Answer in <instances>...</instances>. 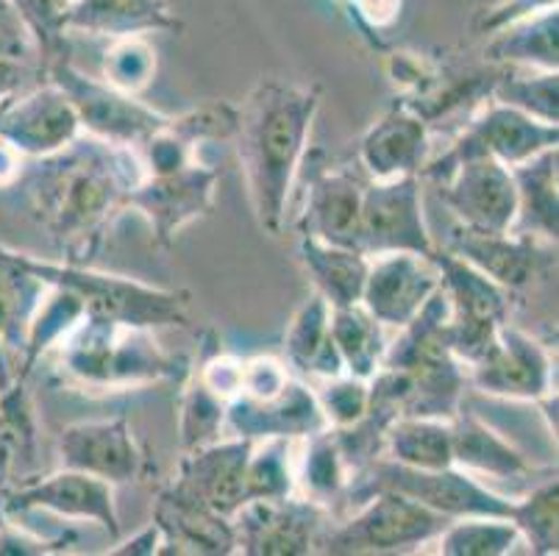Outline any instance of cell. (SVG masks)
<instances>
[{"instance_id":"obj_24","label":"cell","mask_w":559,"mask_h":556,"mask_svg":"<svg viewBox=\"0 0 559 556\" xmlns=\"http://www.w3.org/2000/svg\"><path fill=\"white\" fill-rule=\"evenodd\" d=\"M362 190L350 170H318L309 178L307 203L301 214V234L343 245L359 251V217H362ZM362 253V251H359Z\"/></svg>"},{"instance_id":"obj_31","label":"cell","mask_w":559,"mask_h":556,"mask_svg":"<svg viewBox=\"0 0 559 556\" xmlns=\"http://www.w3.org/2000/svg\"><path fill=\"white\" fill-rule=\"evenodd\" d=\"M48 289L50 284L23 262V253L0 248V351H23L25 331Z\"/></svg>"},{"instance_id":"obj_17","label":"cell","mask_w":559,"mask_h":556,"mask_svg":"<svg viewBox=\"0 0 559 556\" xmlns=\"http://www.w3.org/2000/svg\"><path fill=\"white\" fill-rule=\"evenodd\" d=\"M0 137L25 159H45L81 137L73 104L53 81L17 92L0 111Z\"/></svg>"},{"instance_id":"obj_32","label":"cell","mask_w":559,"mask_h":556,"mask_svg":"<svg viewBox=\"0 0 559 556\" xmlns=\"http://www.w3.org/2000/svg\"><path fill=\"white\" fill-rule=\"evenodd\" d=\"M384 459L399 465L420 468V471H440L454 465L451 451V421L443 417L399 415L384 428Z\"/></svg>"},{"instance_id":"obj_3","label":"cell","mask_w":559,"mask_h":556,"mask_svg":"<svg viewBox=\"0 0 559 556\" xmlns=\"http://www.w3.org/2000/svg\"><path fill=\"white\" fill-rule=\"evenodd\" d=\"M59 370L86 390H131L179 376V359L167 354L151 329L84 318L53 345Z\"/></svg>"},{"instance_id":"obj_22","label":"cell","mask_w":559,"mask_h":556,"mask_svg":"<svg viewBox=\"0 0 559 556\" xmlns=\"http://www.w3.org/2000/svg\"><path fill=\"white\" fill-rule=\"evenodd\" d=\"M429 122L399 104L365 131L359 142V165L368 173L370 181L420 176L429 162Z\"/></svg>"},{"instance_id":"obj_7","label":"cell","mask_w":559,"mask_h":556,"mask_svg":"<svg viewBox=\"0 0 559 556\" xmlns=\"http://www.w3.org/2000/svg\"><path fill=\"white\" fill-rule=\"evenodd\" d=\"M48 81H53L73 104L81 122V134L104 140L109 145L134 147L136 151L170 117L136 100V95L115 90L104 79L81 73L64 59H56L53 64H48Z\"/></svg>"},{"instance_id":"obj_14","label":"cell","mask_w":559,"mask_h":556,"mask_svg":"<svg viewBox=\"0 0 559 556\" xmlns=\"http://www.w3.org/2000/svg\"><path fill=\"white\" fill-rule=\"evenodd\" d=\"M23 512H50L64 520H90L111 540L120 537V514L115 507V484L90 473L59 468L50 476L3 493L0 514L12 518Z\"/></svg>"},{"instance_id":"obj_34","label":"cell","mask_w":559,"mask_h":556,"mask_svg":"<svg viewBox=\"0 0 559 556\" xmlns=\"http://www.w3.org/2000/svg\"><path fill=\"white\" fill-rule=\"evenodd\" d=\"M329 329H332V340L337 345L345 374L365 381L373 379L384 359V351H388L384 331H381L384 326L362 304H354L332 309Z\"/></svg>"},{"instance_id":"obj_28","label":"cell","mask_w":559,"mask_h":556,"mask_svg":"<svg viewBox=\"0 0 559 556\" xmlns=\"http://www.w3.org/2000/svg\"><path fill=\"white\" fill-rule=\"evenodd\" d=\"M298 257H301L304 268H307L309 279H312L314 293L323 295L332 309H343V306H354L362 300L370 264L365 253L301 234V239H298Z\"/></svg>"},{"instance_id":"obj_10","label":"cell","mask_w":559,"mask_h":556,"mask_svg":"<svg viewBox=\"0 0 559 556\" xmlns=\"http://www.w3.org/2000/svg\"><path fill=\"white\" fill-rule=\"evenodd\" d=\"M217 181L221 173L215 167L192 159L176 170L142 176V181L126 198V209L140 212L148 221L156 242L170 248L181 228L212 212Z\"/></svg>"},{"instance_id":"obj_12","label":"cell","mask_w":559,"mask_h":556,"mask_svg":"<svg viewBox=\"0 0 559 556\" xmlns=\"http://www.w3.org/2000/svg\"><path fill=\"white\" fill-rule=\"evenodd\" d=\"M359 251L365 257H379V253L393 251H435L429 226H426L418 176L365 184L362 217H359Z\"/></svg>"},{"instance_id":"obj_23","label":"cell","mask_w":559,"mask_h":556,"mask_svg":"<svg viewBox=\"0 0 559 556\" xmlns=\"http://www.w3.org/2000/svg\"><path fill=\"white\" fill-rule=\"evenodd\" d=\"M540 245L543 239L532 237V234H490L456 226L443 251H449L451 257L462 259V262L479 270V273H485L490 282L504 287L507 293H515V289L528 287L537 270H540Z\"/></svg>"},{"instance_id":"obj_20","label":"cell","mask_w":559,"mask_h":556,"mask_svg":"<svg viewBox=\"0 0 559 556\" xmlns=\"http://www.w3.org/2000/svg\"><path fill=\"white\" fill-rule=\"evenodd\" d=\"M154 523L162 532L156 556H228L237 554L231 518L217 514L179 484L162 489L154 509Z\"/></svg>"},{"instance_id":"obj_42","label":"cell","mask_w":559,"mask_h":556,"mask_svg":"<svg viewBox=\"0 0 559 556\" xmlns=\"http://www.w3.org/2000/svg\"><path fill=\"white\" fill-rule=\"evenodd\" d=\"M312 390L320 410L326 415L329 428L354 426L362 421L370 406V385L348 374L334 376V379H318Z\"/></svg>"},{"instance_id":"obj_2","label":"cell","mask_w":559,"mask_h":556,"mask_svg":"<svg viewBox=\"0 0 559 556\" xmlns=\"http://www.w3.org/2000/svg\"><path fill=\"white\" fill-rule=\"evenodd\" d=\"M320 109L318 86L284 84L267 79L248 95L240 109V162L248 198L259 228L278 237L307 140Z\"/></svg>"},{"instance_id":"obj_51","label":"cell","mask_w":559,"mask_h":556,"mask_svg":"<svg viewBox=\"0 0 559 556\" xmlns=\"http://www.w3.org/2000/svg\"><path fill=\"white\" fill-rule=\"evenodd\" d=\"M25 162L28 159H25L23 153L14 151V147L0 137V187H9V184L20 181Z\"/></svg>"},{"instance_id":"obj_30","label":"cell","mask_w":559,"mask_h":556,"mask_svg":"<svg viewBox=\"0 0 559 556\" xmlns=\"http://www.w3.org/2000/svg\"><path fill=\"white\" fill-rule=\"evenodd\" d=\"M490 61L504 68L557 70L559 68V12L557 7L515 20L492 34L485 48Z\"/></svg>"},{"instance_id":"obj_11","label":"cell","mask_w":559,"mask_h":556,"mask_svg":"<svg viewBox=\"0 0 559 556\" xmlns=\"http://www.w3.org/2000/svg\"><path fill=\"white\" fill-rule=\"evenodd\" d=\"M237 554L301 556L318 551L326 509L298 493L287 498H253L231 514Z\"/></svg>"},{"instance_id":"obj_4","label":"cell","mask_w":559,"mask_h":556,"mask_svg":"<svg viewBox=\"0 0 559 556\" xmlns=\"http://www.w3.org/2000/svg\"><path fill=\"white\" fill-rule=\"evenodd\" d=\"M23 262L45 284L73 293L90 318L117 320L151 331L162 326H187L190 320V295L181 289L151 287L126 275L100 273L93 264L48 262L32 253H23Z\"/></svg>"},{"instance_id":"obj_18","label":"cell","mask_w":559,"mask_h":556,"mask_svg":"<svg viewBox=\"0 0 559 556\" xmlns=\"http://www.w3.org/2000/svg\"><path fill=\"white\" fill-rule=\"evenodd\" d=\"M329 423L312 387L289 379L278 395L267 401L237 395L226 404V437L242 440H304L326 431Z\"/></svg>"},{"instance_id":"obj_13","label":"cell","mask_w":559,"mask_h":556,"mask_svg":"<svg viewBox=\"0 0 559 556\" xmlns=\"http://www.w3.org/2000/svg\"><path fill=\"white\" fill-rule=\"evenodd\" d=\"M465 374L476 390L507 401L540 404L551 395V356L535 336L510 326V320L496 331L479 359L465 367Z\"/></svg>"},{"instance_id":"obj_27","label":"cell","mask_w":559,"mask_h":556,"mask_svg":"<svg viewBox=\"0 0 559 556\" xmlns=\"http://www.w3.org/2000/svg\"><path fill=\"white\" fill-rule=\"evenodd\" d=\"M557 145L535 153L532 159L510 167L518 190V217L512 232L532 234L543 242H557L559 198H557Z\"/></svg>"},{"instance_id":"obj_9","label":"cell","mask_w":559,"mask_h":556,"mask_svg":"<svg viewBox=\"0 0 559 556\" xmlns=\"http://www.w3.org/2000/svg\"><path fill=\"white\" fill-rule=\"evenodd\" d=\"M431 259L440 268V289L449 300V345L467 367L479 359L496 331L510 318V293L449 251L435 248Z\"/></svg>"},{"instance_id":"obj_25","label":"cell","mask_w":559,"mask_h":556,"mask_svg":"<svg viewBox=\"0 0 559 556\" xmlns=\"http://www.w3.org/2000/svg\"><path fill=\"white\" fill-rule=\"evenodd\" d=\"M181 23L167 0H73L64 31L90 37H131L148 31H179Z\"/></svg>"},{"instance_id":"obj_37","label":"cell","mask_w":559,"mask_h":556,"mask_svg":"<svg viewBox=\"0 0 559 556\" xmlns=\"http://www.w3.org/2000/svg\"><path fill=\"white\" fill-rule=\"evenodd\" d=\"M510 520L521 540H526L528 554L551 556L559 551V484L557 476L537 484L526 498L512 501Z\"/></svg>"},{"instance_id":"obj_47","label":"cell","mask_w":559,"mask_h":556,"mask_svg":"<svg viewBox=\"0 0 559 556\" xmlns=\"http://www.w3.org/2000/svg\"><path fill=\"white\" fill-rule=\"evenodd\" d=\"M551 7H557V0H501V3L487 9V12L476 20V31H481V34H496V31L515 23V20L528 17V14L543 12V9Z\"/></svg>"},{"instance_id":"obj_16","label":"cell","mask_w":559,"mask_h":556,"mask_svg":"<svg viewBox=\"0 0 559 556\" xmlns=\"http://www.w3.org/2000/svg\"><path fill=\"white\" fill-rule=\"evenodd\" d=\"M368 259V279L359 304L384 329H401L409 323L440 289V268L431 253L393 251Z\"/></svg>"},{"instance_id":"obj_38","label":"cell","mask_w":559,"mask_h":556,"mask_svg":"<svg viewBox=\"0 0 559 556\" xmlns=\"http://www.w3.org/2000/svg\"><path fill=\"white\" fill-rule=\"evenodd\" d=\"M296 442L259 440L248 459V501L287 498L296 493Z\"/></svg>"},{"instance_id":"obj_36","label":"cell","mask_w":559,"mask_h":556,"mask_svg":"<svg viewBox=\"0 0 559 556\" xmlns=\"http://www.w3.org/2000/svg\"><path fill=\"white\" fill-rule=\"evenodd\" d=\"M435 543L437 554L445 556H504L521 543V534L510 518L467 514L451 520Z\"/></svg>"},{"instance_id":"obj_6","label":"cell","mask_w":559,"mask_h":556,"mask_svg":"<svg viewBox=\"0 0 559 556\" xmlns=\"http://www.w3.org/2000/svg\"><path fill=\"white\" fill-rule=\"evenodd\" d=\"M376 489H395L401 496H409L424 507L445 514L449 520L467 518V514H487V518H510L512 501L498 496L479 478L465 473L462 468H440V471H420L406 468L393 459L379 457L370 462L362 476V487L350 489V496H370Z\"/></svg>"},{"instance_id":"obj_35","label":"cell","mask_w":559,"mask_h":556,"mask_svg":"<svg viewBox=\"0 0 559 556\" xmlns=\"http://www.w3.org/2000/svg\"><path fill=\"white\" fill-rule=\"evenodd\" d=\"M490 98L515 106L543 122H559V75L557 70L504 68L492 79Z\"/></svg>"},{"instance_id":"obj_21","label":"cell","mask_w":559,"mask_h":556,"mask_svg":"<svg viewBox=\"0 0 559 556\" xmlns=\"http://www.w3.org/2000/svg\"><path fill=\"white\" fill-rule=\"evenodd\" d=\"M251 440L242 437H221L212 446L185 453L179 465V484L190 496L203 501L217 514L231 518L242 504H248V459H251Z\"/></svg>"},{"instance_id":"obj_15","label":"cell","mask_w":559,"mask_h":556,"mask_svg":"<svg viewBox=\"0 0 559 556\" xmlns=\"http://www.w3.org/2000/svg\"><path fill=\"white\" fill-rule=\"evenodd\" d=\"M440 198L460 226L474 232H512L518 217V190L512 170L487 156L462 159L440 178Z\"/></svg>"},{"instance_id":"obj_33","label":"cell","mask_w":559,"mask_h":556,"mask_svg":"<svg viewBox=\"0 0 559 556\" xmlns=\"http://www.w3.org/2000/svg\"><path fill=\"white\" fill-rule=\"evenodd\" d=\"M350 484L348 462L332 428L296 442V493L318 507H332Z\"/></svg>"},{"instance_id":"obj_5","label":"cell","mask_w":559,"mask_h":556,"mask_svg":"<svg viewBox=\"0 0 559 556\" xmlns=\"http://www.w3.org/2000/svg\"><path fill=\"white\" fill-rule=\"evenodd\" d=\"M451 520L395 489H376L340 527L323 529L314 554H393L435 543Z\"/></svg>"},{"instance_id":"obj_41","label":"cell","mask_w":559,"mask_h":556,"mask_svg":"<svg viewBox=\"0 0 559 556\" xmlns=\"http://www.w3.org/2000/svg\"><path fill=\"white\" fill-rule=\"evenodd\" d=\"M12 7L23 17L25 28L32 31L39 59L45 56L48 64L62 59L64 37H68L64 20H68L73 0H12Z\"/></svg>"},{"instance_id":"obj_49","label":"cell","mask_w":559,"mask_h":556,"mask_svg":"<svg viewBox=\"0 0 559 556\" xmlns=\"http://www.w3.org/2000/svg\"><path fill=\"white\" fill-rule=\"evenodd\" d=\"M34 68L28 61L0 59V100L14 98L17 92L25 90V81L32 79Z\"/></svg>"},{"instance_id":"obj_52","label":"cell","mask_w":559,"mask_h":556,"mask_svg":"<svg viewBox=\"0 0 559 556\" xmlns=\"http://www.w3.org/2000/svg\"><path fill=\"white\" fill-rule=\"evenodd\" d=\"M9 100V98H7ZM7 100H0V111H3V106H7Z\"/></svg>"},{"instance_id":"obj_43","label":"cell","mask_w":559,"mask_h":556,"mask_svg":"<svg viewBox=\"0 0 559 556\" xmlns=\"http://www.w3.org/2000/svg\"><path fill=\"white\" fill-rule=\"evenodd\" d=\"M170 129L185 137L192 147H201L206 142L234 140L240 129V109L226 100H210L195 109L185 111L179 117H170Z\"/></svg>"},{"instance_id":"obj_29","label":"cell","mask_w":559,"mask_h":556,"mask_svg":"<svg viewBox=\"0 0 559 556\" xmlns=\"http://www.w3.org/2000/svg\"><path fill=\"white\" fill-rule=\"evenodd\" d=\"M332 306L326 298L318 293L309 295L301 304L293 320L287 326V336H284V348H287V362L298 367L309 379H334L343 376L345 367L337 354V345L332 340Z\"/></svg>"},{"instance_id":"obj_40","label":"cell","mask_w":559,"mask_h":556,"mask_svg":"<svg viewBox=\"0 0 559 556\" xmlns=\"http://www.w3.org/2000/svg\"><path fill=\"white\" fill-rule=\"evenodd\" d=\"M156 75V50L142 34L131 37H115L104 50L100 79L115 90L140 95Z\"/></svg>"},{"instance_id":"obj_19","label":"cell","mask_w":559,"mask_h":556,"mask_svg":"<svg viewBox=\"0 0 559 556\" xmlns=\"http://www.w3.org/2000/svg\"><path fill=\"white\" fill-rule=\"evenodd\" d=\"M62 468L90 473L109 484H129L145 473V453L126 417L70 423L59 437Z\"/></svg>"},{"instance_id":"obj_50","label":"cell","mask_w":559,"mask_h":556,"mask_svg":"<svg viewBox=\"0 0 559 556\" xmlns=\"http://www.w3.org/2000/svg\"><path fill=\"white\" fill-rule=\"evenodd\" d=\"M159 545H162V532L156 523H148V527L136 532L134 537L126 540L123 545H117L111 548L109 554L115 556H156L159 554Z\"/></svg>"},{"instance_id":"obj_45","label":"cell","mask_w":559,"mask_h":556,"mask_svg":"<svg viewBox=\"0 0 559 556\" xmlns=\"http://www.w3.org/2000/svg\"><path fill=\"white\" fill-rule=\"evenodd\" d=\"M0 59L28 61V64L32 59H39L32 31L25 28L12 0H0Z\"/></svg>"},{"instance_id":"obj_48","label":"cell","mask_w":559,"mask_h":556,"mask_svg":"<svg viewBox=\"0 0 559 556\" xmlns=\"http://www.w3.org/2000/svg\"><path fill=\"white\" fill-rule=\"evenodd\" d=\"M348 3L370 28H388L399 20L404 0H348Z\"/></svg>"},{"instance_id":"obj_39","label":"cell","mask_w":559,"mask_h":556,"mask_svg":"<svg viewBox=\"0 0 559 556\" xmlns=\"http://www.w3.org/2000/svg\"><path fill=\"white\" fill-rule=\"evenodd\" d=\"M226 431V401L217 398L198 376L187 385L179 410L181 451L190 453L217 442Z\"/></svg>"},{"instance_id":"obj_44","label":"cell","mask_w":559,"mask_h":556,"mask_svg":"<svg viewBox=\"0 0 559 556\" xmlns=\"http://www.w3.org/2000/svg\"><path fill=\"white\" fill-rule=\"evenodd\" d=\"M289 379L293 376H289L284 362L273 359V356H253V359H246V365H242L240 395L253 398V401H267V398L278 395Z\"/></svg>"},{"instance_id":"obj_26","label":"cell","mask_w":559,"mask_h":556,"mask_svg":"<svg viewBox=\"0 0 559 556\" xmlns=\"http://www.w3.org/2000/svg\"><path fill=\"white\" fill-rule=\"evenodd\" d=\"M451 451L454 465L476 478H523L532 473L528 459L512 442L462 406L451 417Z\"/></svg>"},{"instance_id":"obj_8","label":"cell","mask_w":559,"mask_h":556,"mask_svg":"<svg viewBox=\"0 0 559 556\" xmlns=\"http://www.w3.org/2000/svg\"><path fill=\"white\" fill-rule=\"evenodd\" d=\"M559 142V126L543 122L515 106L487 100L471 120L465 122L462 134L456 137L454 145L435 162H426L424 173L435 181L449 173L451 165L474 156H487L507 167H515L521 162L532 159L535 153L554 147Z\"/></svg>"},{"instance_id":"obj_1","label":"cell","mask_w":559,"mask_h":556,"mask_svg":"<svg viewBox=\"0 0 559 556\" xmlns=\"http://www.w3.org/2000/svg\"><path fill=\"white\" fill-rule=\"evenodd\" d=\"M142 176L145 170L134 147L86 134L39 159L28 190L62 262L93 264Z\"/></svg>"},{"instance_id":"obj_46","label":"cell","mask_w":559,"mask_h":556,"mask_svg":"<svg viewBox=\"0 0 559 556\" xmlns=\"http://www.w3.org/2000/svg\"><path fill=\"white\" fill-rule=\"evenodd\" d=\"M242 365H246V359H240V356L217 351L215 356L203 362L195 376L228 404V401H234L242 392Z\"/></svg>"}]
</instances>
